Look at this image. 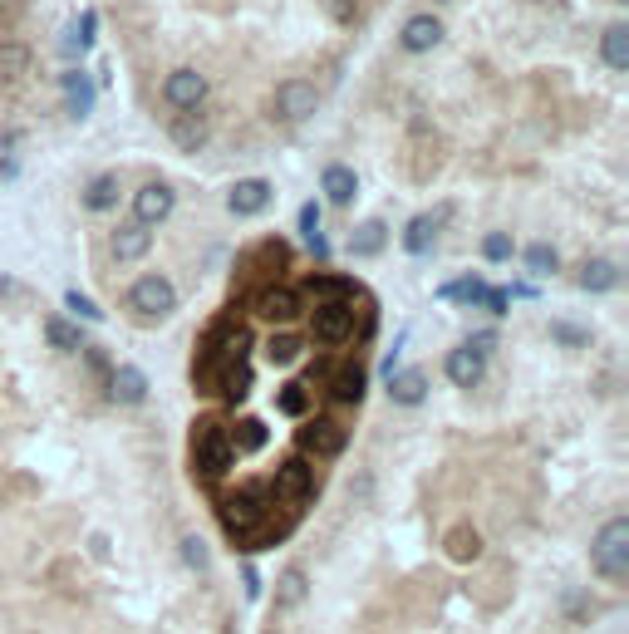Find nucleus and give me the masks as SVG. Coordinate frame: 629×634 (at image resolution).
Listing matches in <instances>:
<instances>
[{"instance_id":"obj_1","label":"nucleus","mask_w":629,"mask_h":634,"mask_svg":"<svg viewBox=\"0 0 629 634\" xmlns=\"http://www.w3.org/2000/svg\"><path fill=\"white\" fill-rule=\"evenodd\" d=\"M231 458H236V448H231V433L222 423H197V433H192V467H197V477H207V482H217V477H227Z\"/></svg>"},{"instance_id":"obj_2","label":"nucleus","mask_w":629,"mask_h":634,"mask_svg":"<svg viewBox=\"0 0 629 634\" xmlns=\"http://www.w3.org/2000/svg\"><path fill=\"white\" fill-rule=\"evenodd\" d=\"M590 561L605 580H625L629 576V517H615L600 526L595 546H590Z\"/></svg>"},{"instance_id":"obj_3","label":"nucleus","mask_w":629,"mask_h":634,"mask_svg":"<svg viewBox=\"0 0 629 634\" xmlns=\"http://www.w3.org/2000/svg\"><path fill=\"white\" fill-rule=\"evenodd\" d=\"M266 492H236L222 502V526H227L236 541H251L261 526H266Z\"/></svg>"},{"instance_id":"obj_4","label":"nucleus","mask_w":629,"mask_h":634,"mask_svg":"<svg viewBox=\"0 0 629 634\" xmlns=\"http://www.w3.org/2000/svg\"><path fill=\"white\" fill-rule=\"evenodd\" d=\"M128 305H133L143 320H163V315L177 310V286H172L168 276H143V281L128 286Z\"/></svg>"},{"instance_id":"obj_5","label":"nucleus","mask_w":629,"mask_h":634,"mask_svg":"<svg viewBox=\"0 0 629 634\" xmlns=\"http://www.w3.org/2000/svg\"><path fill=\"white\" fill-rule=\"evenodd\" d=\"M271 497H276V502H290V507H305V502L315 497V467L305 458L281 462L276 477H271Z\"/></svg>"},{"instance_id":"obj_6","label":"nucleus","mask_w":629,"mask_h":634,"mask_svg":"<svg viewBox=\"0 0 629 634\" xmlns=\"http://www.w3.org/2000/svg\"><path fill=\"white\" fill-rule=\"evenodd\" d=\"M310 325H315V340H320V345H344V340H354V300L315 305Z\"/></svg>"},{"instance_id":"obj_7","label":"nucleus","mask_w":629,"mask_h":634,"mask_svg":"<svg viewBox=\"0 0 629 634\" xmlns=\"http://www.w3.org/2000/svg\"><path fill=\"white\" fill-rule=\"evenodd\" d=\"M315 109H320V89L310 79H286L276 89V118L281 123H305V118H315Z\"/></svg>"},{"instance_id":"obj_8","label":"nucleus","mask_w":629,"mask_h":634,"mask_svg":"<svg viewBox=\"0 0 629 634\" xmlns=\"http://www.w3.org/2000/svg\"><path fill=\"white\" fill-rule=\"evenodd\" d=\"M163 99L177 114H197L207 104V79L197 69H172L168 79H163Z\"/></svg>"},{"instance_id":"obj_9","label":"nucleus","mask_w":629,"mask_h":634,"mask_svg":"<svg viewBox=\"0 0 629 634\" xmlns=\"http://www.w3.org/2000/svg\"><path fill=\"white\" fill-rule=\"evenodd\" d=\"M172 207H177V192H172L168 182H143L133 192V222H143L148 231L158 227V222H168Z\"/></svg>"},{"instance_id":"obj_10","label":"nucleus","mask_w":629,"mask_h":634,"mask_svg":"<svg viewBox=\"0 0 629 634\" xmlns=\"http://www.w3.org/2000/svg\"><path fill=\"white\" fill-rule=\"evenodd\" d=\"M256 315L266 320V325H286V320H295L300 315V290L295 286H261L256 290Z\"/></svg>"},{"instance_id":"obj_11","label":"nucleus","mask_w":629,"mask_h":634,"mask_svg":"<svg viewBox=\"0 0 629 634\" xmlns=\"http://www.w3.org/2000/svg\"><path fill=\"white\" fill-rule=\"evenodd\" d=\"M344 428L340 423H330V418H310L305 428H300V453H315V458H340L344 453Z\"/></svg>"},{"instance_id":"obj_12","label":"nucleus","mask_w":629,"mask_h":634,"mask_svg":"<svg viewBox=\"0 0 629 634\" xmlns=\"http://www.w3.org/2000/svg\"><path fill=\"white\" fill-rule=\"evenodd\" d=\"M443 35H448V30H443V20L423 10V15H413V20L403 25L399 45L408 50V55H428V50H438V45H443Z\"/></svg>"},{"instance_id":"obj_13","label":"nucleus","mask_w":629,"mask_h":634,"mask_svg":"<svg viewBox=\"0 0 629 634\" xmlns=\"http://www.w3.org/2000/svg\"><path fill=\"white\" fill-rule=\"evenodd\" d=\"M227 207L236 217H256V212H266L271 207V182L266 177H241L236 187H231Z\"/></svg>"},{"instance_id":"obj_14","label":"nucleus","mask_w":629,"mask_h":634,"mask_svg":"<svg viewBox=\"0 0 629 634\" xmlns=\"http://www.w3.org/2000/svg\"><path fill=\"white\" fill-rule=\"evenodd\" d=\"M443 369H448V379H453L458 389H477L482 374H487V359H482L472 345H458L448 359H443Z\"/></svg>"},{"instance_id":"obj_15","label":"nucleus","mask_w":629,"mask_h":634,"mask_svg":"<svg viewBox=\"0 0 629 634\" xmlns=\"http://www.w3.org/2000/svg\"><path fill=\"white\" fill-rule=\"evenodd\" d=\"M364 389H369V374H364V364H340V369L330 374V399H335L340 408L364 404Z\"/></svg>"},{"instance_id":"obj_16","label":"nucleus","mask_w":629,"mask_h":634,"mask_svg":"<svg viewBox=\"0 0 629 634\" xmlns=\"http://www.w3.org/2000/svg\"><path fill=\"white\" fill-rule=\"evenodd\" d=\"M59 89H64V109H69V118H89L94 114V79L84 74V69H69L64 79H59Z\"/></svg>"},{"instance_id":"obj_17","label":"nucleus","mask_w":629,"mask_h":634,"mask_svg":"<svg viewBox=\"0 0 629 634\" xmlns=\"http://www.w3.org/2000/svg\"><path fill=\"white\" fill-rule=\"evenodd\" d=\"M109 394H114V404H143L148 399V374L138 369V364H118L114 374H109Z\"/></svg>"},{"instance_id":"obj_18","label":"nucleus","mask_w":629,"mask_h":634,"mask_svg":"<svg viewBox=\"0 0 629 634\" xmlns=\"http://www.w3.org/2000/svg\"><path fill=\"white\" fill-rule=\"evenodd\" d=\"M153 251V231L143 227V222H123L114 231V256L118 261H143Z\"/></svg>"},{"instance_id":"obj_19","label":"nucleus","mask_w":629,"mask_h":634,"mask_svg":"<svg viewBox=\"0 0 629 634\" xmlns=\"http://www.w3.org/2000/svg\"><path fill=\"white\" fill-rule=\"evenodd\" d=\"M389 399L403 404V408L423 404V399H428V379H423V369H394V374H389Z\"/></svg>"},{"instance_id":"obj_20","label":"nucleus","mask_w":629,"mask_h":634,"mask_svg":"<svg viewBox=\"0 0 629 634\" xmlns=\"http://www.w3.org/2000/svg\"><path fill=\"white\" fill-rule=\"evenodd\" d=\"M168 138L177 153H197V148H207V123L197 114H177L168 123Z\"/></svg>"},{"instance_id":"obj_21","label":"nucleus","mask_w":629,"mask_h":634,"mask_svg":"<svg viewBox=\"0 0 629 634\" xmlns=\"http://www.w3.org/2000/svg\"><path fill=\"white\" fill-rule=\"evenodd\" d=\"M620 286V266L610 261V256H590L585 266H580V290H590V295H605V290Z\"/></svg>"},{"instance_id":"obj_22","label":"nucleus","mask_w":629,"mask_h":634,"mask_svg":"<svg viewBox=\"0 0 629 634\" xmlns=\"http://www.w3.org/2000/svg\"><path fill=\"white\" fill-rule=\"evenodd\" d=\"M320 187H325V197H330L335 207H349L354 192H359V177H354V168H340V163H335V168L320 173Z\"/></svg>"},{"instance_id":"obj_23","label":"nucleus","mask_w":629,"mask_h":634,"mask_svg":"<svg viewBox=\"0 0 629 634\" xmlns=\"http://www.w3.org/2000/svg\"><path fill=\"white\" fill-rule=\"evenodd\" d=\"M305 295H310L315 305H330V300H354L359 286L344 281V276H310V281H305Z\"/></svg>"},{"instance_id":"obj_24","label":"nucleus","mask_w":629,"mask_h":634,"mask_svg":"<svg viewBox=\"0 0 629 634\" xmlns=\"http://www.w3.org/2000/svg\"><path fill=\"white\" fill-rule=\"evenodd\" d=\"M443 227V217H433V212H423V217H413L408 227H403V251L408 256H423L428 246H433V236Z\"/></svg>"},{"instance_id":"obj_25","label":"nucleus","mask_w":629,"mask_h":634,"mask_svg":"<svg viewBox=\"0 0 629 634\" xmlns=\"http://www.w3.org/2000/svg\"><path fill=\"white\" fill-rule=\"evenodd\" d=\"M384 241H389V227H384L379 217H369V222H359V227L349 231V251H354V256H379Z\"/></svg>"},{"instance_id":"obj_26","label":"nucleus","mask_w":629,"mask_h":634,"mask_svg":"<svg viewBox=\"0 0 629 634\" xmlns=\"http://www.w3.org/2000/svg\"><path fill=\"white\" fill-rule=\"evenodd\" d=\"M222 399H231V404H241L246 394H251V364L241 359V364H227V369H217V384H212Z\"/></svg>"},{"instance_id":"obj_27","label":"nucleus","mask_w":629,"mask_h":634,"mask_svg":"<svg viewBox=\"0 0 629 634\" xmlns=\"http://www.w3.org/2000/svg\"><path fill=\"white\" fill-rule=\"evenodd\" d=\"M600 55H605L610 69H629V25L625 20L605 25V35H600Z\"/></svg>"},{"instance_id":"obj_28","label":"nucleus","mask_w":629,"mask_h":634,"mask_svg":"<svg viewBox=\"0 0 629 634\" xmlns=\"http://www.w3.org/2000/svg\"><path fill=\"white\" fill-rule=\"evenodd\" d=\"M84 207L89 212H114L118 207V177L114 173H99L84 182Z\"/></svg>"},{"instance_id":"obj_29","label":"nucleus","mask_w":629,"mask_h":634,"mask_svg":"<svg viewBox=\"0 0 629 634\" xmlns=\"http://www.w3.org/2000/svg\"><path fill=\"white\" fill-rule=\"evenodd\" d=\"M45 340H50L59 354H79V349H84L79 325H74V320H64V315H50V320H45Z\"/></svg>"},{"instance_id":"obj_30","label":"nucleus","mask_w":629,"mask_h":634,"mask_svg":"<svg viewBox=\"0 0 629 634\" xmlns=\"http://www.w3.org/2000/svg\"><path fill=\"white\" fill-rule=\"evenodd\" d=\"M487 281H482V276H458V281H448V286L438 290V295H443V300H462V305H482V300H487Z\"/></svg>"},{"instance_id":"obj_31","label":"nucleus","mask_w":629,"mask_h":634,"mask_svg":"<svg viewBox=\"0 0 629 634\" xmlns=\"http://www.w3.org/2000/svg\"><path fill=\"white\" fill-rule=\"evenodd\" d=\"M448 556H453V561H477V556H482V536H477L472 526H458V531L448 536Z\"/></svg>"},{"instance_id":"obj_32","label":"nucleus","mask_w":629,"mask_h":634,"mask_svg":"<svg viewBox=\"0 0 629 634\" xmlns=\"http://www.w3.org/2000/svg\"><path fill=\"white\" fill-rule=\"evenodd\" d=\"M526 266H531L536 276H556V271H561V256H556V246L531 241V246H526Z\"/></svg>"},{"instance_id":"obj_33","label":"nucleus","mask_w":629,"mask_h":634,"mask_svg":"<svg viewBox=\"0 0 629 634\" xmlns=\"http://www.w3.org/2000/svg\"><path fill=\"white\" fill-rule=\"evenodd\" d=\"M276 408H281L286 418H305V413H310V389H305V384H286V389L276 394Z\"/></svg>"},{"instance_id":"obj_34","label":"nucleus","mask_w":629,"mask_h":634,"mask_svg":"<svg viewBox=\"0 0 629 634\" xmlns=\"http://www.w3.org/2000/svg\"><path fill=\"white\" fill-rule=\"evenodd\" d=\"M266 354H271V364H295V359L305 354V340H300V335H271Z\"/></svg>"},{"instance_id":"obj_35","label":"nucleus","mask_w":629,"mask_h":634,"mask_svg":"<svg viewBox=\"0 0 629 634\" xmlns=\"http://www.w3.org/2000/svg\"><path fill=\"white\" fill-rule=\"evenodd\" d=\"M276 585H281V590H276V605H300V600H305V571H300V566H290Z\"/></svg>"},{"instance_id":"obj_36","label":"nucleus","mask_w":629,"mask_h":634,"mask_svg":"<svg viewBox=\"0 0 629 634\" xmlns=\"http://www.w3.org/2000/svg\"><path fill=\"white\" fill-rule=\"evenodd\" d=\"M231 448H241V453H256V448H266V428H261L256 418H246V423L231 433Z\"/></svg>"},{"instance_id":"obj_37","label":"nucleus","mask_w":629,"mask_h":634,"mask_svg":"<svg viewBox=\"0 0 629 634\" xmlns=\"http://www.w3.org/2000/svg\"><path fill=\"white\" fill-rule=\"evenodd\" d=\"M0 173H20V133H0Z\"/></svg>"},{"instance_id":"obj_38","label":"nucleus","mask_w":629,"mask_h":634,"mask_svg":"<svg viewBox=\"0 0 629 634\" xmlns=\"http://www.w3.org/2000/svg\"><path fill=\"white\" fill-rule=\"evenodd\" d=\"M64 305H69V310H74L79 320H89V325H94V320H104V310H99V305H94L89 295H79V290H69V295H64Z\"/></svg>"},{"instance_id":"obj_39","label":"nucleus","mask_w":629,"mask_h":634,"mask_svg":"<svg viewBox=\"0 0 629 634\" xmlns=\"http://www.w3.org/2000/svg\"><path fill=\"white\" fill-rule=\"evenodd\" d=\"M482 256H487V261H507V256H512V236H507V231H492V236L482 241Z\"/></svg>"},{"instance_id":"obj_40","label":"nucleus","mask_w":629,"mask_h":634,"mask_svg":"<svg viewBox=\"0 0 629 634\" xmlns=\"http://www.w3.org/2000/svg\"><path fill=\"white\" fill-rule=\"evenodd\" d=\"M94 35H99V15H94V10H84V15H79V25H74L79 50H89V45H94Z\"/></svg>"},{"instance_id":"obj_41","label":"nucleus","mask_w":629,"mask_h":634,"mask_svg":"<svg viewBox=\"0 0 629 634\" xmlns=\"http://www.w3.org/2000/svg\"><path fill=\"white\" fill-rule=\"evenodd\" d=\"M551 335H556L561 345H590V330H575L571 320H556V325H551Z\"/></svg>"},{"instance_id":"obj_42","label":"nucleus","mask_w":629,"mask_h":634,"mask_svg":"<svg viewBox=\"0 0 629 634\" xmlns=\"http://www.w3.org/2000/svg\"><path fill=\"white\" fill-rule=\"evenodd\" d=\"M25 45H5V50H0V74H20V69H25Z\"/></svg>"},{"instance_id":"obj_43","label":"nucleus","mask_w":629,"mask_h":634,"mask_svg":"<svg viewBox=\"0 0 629 634\" xmlns=\"http://www.w3.org/2000/svg\"><path fill=\"white\" fill-rule=\"evenodd\" d=\"M182 556H187V566H192V571H207V546H202L197 536H187V541H182Z\"/></svg>"},{"instance_id":"obj_44","label":"nucleus","mask_w":629,"mask_h":634,"mask_svg":"<svg viewBox=\"0 0 629 634\" xmlns=\"http://www.w3.org/2000/svg\"><path fill=\"white\" fill-rule=\"evenodd\" d=\"M320 5L330 10V20H335V25H354V10H359L354 0H320Z\"/></svg>"},{"instance_id":"obj_45","label":"nucleus","mask_w":629,"mask_h":634,"mask_svg":"<svg viewBox=\"0 0 629 634\" xmlns=\"http://www.w3.org/2000/svg\"><path fill=\"white\" fill-rule=\"evenodd\" d=\"M507 305H512V295L502 286H492L487 290V300H482V310H492V315H507Z\"/></svg>"},{"instance_id":"obj_46","label":"nucleus","mask_w":629,"mask_h":634,"mask_svg":"<svg viewBox=\"0 0 629 634\" xmlns=\"http://www.w3.org/2000/svg\"><path fill=\"white\" fill-rule=\"evenodd\" d=\"M300 231H305V236L320 231V202H305V207H300Z\"/></svg>"},{"instance_id":"obj_47","label":"nucleus","mask_w":629,"mask_h":634,"mask_svg":"<svg viewBox=\"0 0 629 634\" xmlns=\"http://www.w3.org/2000/svg\"><path fill=\"white\" fill-rule=\"evenodd\" d=\"M305 246L315 251V261H325V256H330V236H325V231H315V236H305Z\"/></svg>"},{"instance_id":"obj_48","label":"nucleus","mask_w":629,"mask_h":634,"mask_svg":"<svg viewBox=\"0 0 629 634\" xmlns=\"http://www.w3.org/2000/svg\"><path fill=\"white\" fill-rule=\"evenodd\" d=\"M246 595H251V600H256V595H261V576H256V571H251V566H246Z\"/></svg>"}]
</instances>
